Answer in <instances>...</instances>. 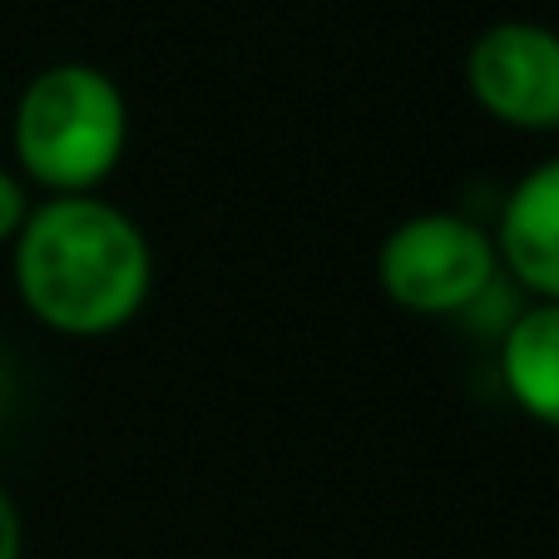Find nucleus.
<instances>
[{"mask_svg": "<svg viewBox=\"0 0 559 559\" xmlns=\"http://www.w3.org/2000/svg\"><path fill=\"white\" fill-rule=\"evenodd\" d=\"M11 248L15 293L35 322L60 337H109L129 328L154 283L144 228L95 193L45 199Z\"/></svg>", "mask_w": 559, "mask_h": 559, "instance_id": "1", "label": "nucleus"}, {"mask_svg": "<svg viewBox=\"0 0 559 559\" xmlns=\"http://www.w3.org/2000/svg\"><path fill=\"white\" fill-rule=\"evenodd\" d=\"M465 90L496 124L520 134L559 129V31L500 21L465 50Z\"/></svg>", "mask_w": 559, "mask_h": 559, "instance_id": "4", "label": "nucleus"}, {"mask_svg": "<svg viewBox=\"0 0 559 559\" xmlns=\"http://www.w3.org/2000/svg\"><path fill=\"white\" fill-rule=\"evenodd\" d=\"M25 218H31V199H25V183L15 179L5 164H0V248L21 238Z\"/></svg>", "mask_w": 559, "mask_h": 559, "instance_id": "7", "label": "nucleus"}, {"mask_svg": "<svg viewBox=\"0 0 559 559\" xmlns=\"http://www.w3.org/2000/svg\"><path fill=\"white\" fill-rule=\"evenodd\" d=\"M124 144V90L95 64H50L15 105V158L40 189H50V199L95 193L119 169Z\"/></svg>", "mask_w": 559, "mask_h": 559, "instance_id": "2", "label": "nucleus"}, {"mask_svg": "<svg viewBox=\"0 0 559 559\" xmlns=\"http://www.w3.org/2000/svg\"><path fill=\"white\" fill-rule=\"evenodd\" d=\"M500 377L530 421L559 431V302H535L506 328Z\"/></svg>", "mask_w": 559, "mask_h": 559, "instance_id": "6", "label": "nucleus"}, {"mask_svg": "<svg viewBox=\"0 0 559 559\" xmlns=\"http://www.w3.org/2000/svg\"><path fill=\"white\" fill-rule=\"evenodd\" d=\"M500 267L539 302H559V158H545L510 189L496 223Z\"/></svg>", "mask_w": 559, "mask_h": 559, "instance_id": "5", "label": "nucleus"}, {"mask_svg": "<svg viewBox=\"0 0 559 559\" xmlns=\"http://www.w3.org/2000/svg\"><path fill=\"white\" fill-rule=\"evenodd\" d=\"M500 253L465 213H416L381 238L377 283L402 312L455 317L490 293Z\"/></svg>", "mask_w": 559, "mask_h": 559, "instance_id": "3", "label": "nucleus"}, {"mask_svg": "<svg viewBox=\"0 0 559 559\" xmlns=\"http://www.w3.org/2000/svg\"><path fill=\"white\" fill-rule=\"evenodd\" d=\"M0 559H21V510L5 486H0Z\"/></svg>", "mask_w": 559, "mask_h": 559, "instance_id": "8", "label": "nucleus"}]
</instances>
